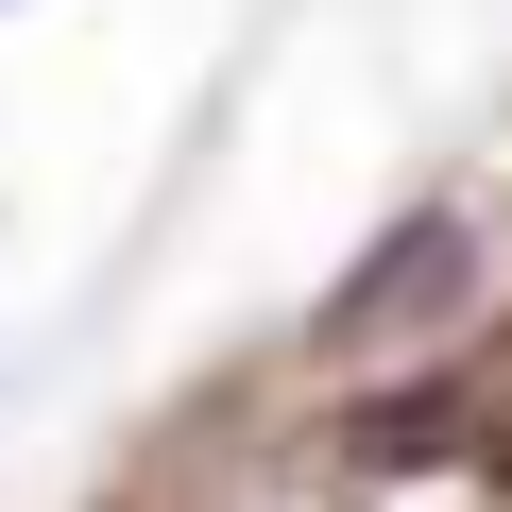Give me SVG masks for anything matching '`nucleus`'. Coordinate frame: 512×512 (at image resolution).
Listing matches in <instances>:
<instances>
[{"instance_id": "obj_1", "label": "nucleus", "mask_w": 512, "mask_h": 512, "mask_svg": "<svg viewBox=\"0 0 512 512\" xmlns=\"http://www.w3.org/2000/svg\"><path fill=\"white\" fill-rule=\"evenodd\" d=\"M461 274H478V239H461V205H410L359 274L325 291V342H393V325H444L461 308Z\"/></svg>"}]
</instances>
